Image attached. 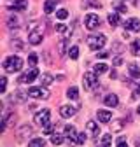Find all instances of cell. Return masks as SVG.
<instances>
[{
    "label": "cell",
    "instance_id": "cell-1",
    "mask_svg": "<svg viewBox=\"0 0 140 147\" xmlns=\"http://www.w3.org/2000/svg\"><path fill=\"white\" fill-rule=\"evenodd\" d=\"M21 67H23V60L20 56H9L4 60V70L7 74H14L18 70H21Z\"/></svg>",
    "mask_w": 140,
    "mask_h": 147
},
{
    "label": "cell",
    "instance_id": "cell-2",
    "mask_svg": "<svg viewBox=\"0 0 140 147\" xmlns=\"http://www.w3.org/2000/svg\"><path fill=\"white\" fill-rule=\"evenodd\" d=\"M105 42H107V39H105L103 33H96V35H90L88 37V46H90V49L93 51H98L105 46Z\"/></svg>",
    "mask_w": 140,
    "mask_h": 147
},
{
    "label": "cell",
    "instance_id": "cell-3",
    "mask_svg": "<svg viewBox=\"0 0 140 147\" xmlns=\"http://www.w3.org/2000/svg\"><path fill=\"white\" fill-rule=\"evenodd\" d=\"M42 39H44L42 28H39V26H33V28H30V30H28V42H30L32 46H37V44H40V42H42Z\"/></svg>",
    "mask_w": 140,
    "mask_h": 147
},
{
    "label": "cell",
    "instance_id": "cell-4",
    "mask_svg": "<svg viewBox=\"0 0 140 147\" xmlns=\"http://www.w3.org/2000/svg\"><path fill=\"white\" fill-rule=\"evenodd\" d=\"M28 95L32 98H37V100H47L49 98V91L44 86H35V88L28 89Z\"/></svg>",
    "mask_w": 140,
    "mask_h": 147
},
{
    "label": "cell",
    "instance_id": "cell-5",
    "mask_svg": "<svg viewBox=\"0 0 140 147\" xmlns=\"http://www.w3.org/2000/svg\"><path fill=\"white\" fill-rule=\"evenodd\" d=\"M98 74L96 72H86L84 77H82V82H84V89H93L98 86V79H96Z\"/></svg>",
    "mask_w": 140,
    "mask_h": 147
},
{
    "label": "cell",
    "instance_id": "cell-6",
    "mask_svg": "<svg viewBox=\"0 0 140 147\" xmlns=\"http://www.w3.org/2000/svg\"><path fill=\"white\" fill-rule=\"evenodd\" d=\"M49 117H51L49 109H42L33 116V123L39 124V126H46V124H49Z\"/></svg>",
    "mask_w": 140,
    "mask_h": 147
},
{
    "label": "cell",
    "instance_id": "cell-7",
    "mask_svg": "<svg viewBox=\"0 0 140 147\" xmlns=\"http://www.w3.org/2000/svg\"><path fill=\"white\" fill-rule=\"evenodd\" d=\"M35 77H39V70L37 68H32V70L21 74L20 79H18V82H20V84H30V82H33Z\"/></svg>",
    "mask_w": 140,
    "mask_h": 147
},
{
    "label": "cell",
    "instance_id": "cell-8",
    "mask_svg": "<svg viewBox=\"0 0 140 147\" xmlns=\"http://www.w3.org/2000/svg\"><path fill=\"white\" fill-rule=\"evenodd\" d=\"M84 25H86L88 30L98 28V26H100V18H98V14H88V16L84 18Z\"/></svg>",
    "mask_w": 140,
    "mask_h": 147
},
{
    "label": "cell",
    "instance_id": "cell-9",
    "mask_svg": "<svg viewBox=\"0 0 140 147\" xmlns=\"http://www.w3.org/2000/svg\"><path fill=\"white\" fill-rule=\"evenodd\" d=\"M32 133H33V128L30 124H23V126H20V130H18V138L28 140V137H32Z\"/></svg>",
    "mask_w": 140,
    "mask_h": 147
},
{
    "label": "cell",
    "instance_id": "cell-10",
    "mask_svg": "<svg viewBox=\"0 0 140 147\" xmlns=\"http://www.w3.org/2000/svg\"><path fill=\"white\" fill-rule=\"evenodd\" d=\"M26 5H28L26 0H12V2L7 4V7H9L11 11H25Z\"/></svg>",
    "mask_w": 140,
    "mask_h": 147
},
{
    "label": "cell",
    "instance_id": "cell-11",
    "mask_svg": "<svg viewBox=\"0 0 140 147\" xmlns=\"http://www.w3.org/2000/svg\"><path fill=\"white\" fill-rule=\"evenodd\" d=\"M125 28H128L130 32H140V20L138 18H131V20L125 21Z\"/></svg>",
    "mask_w": 140,
    "mask_h": 147
},
{
    "label": "cell",
    "instance_id": "cell-12",
    "mask_svg": "<svg viewBox=\"0 0 140 147\" xmlns=\"http://www.w3.org/2000/svg\"><path fill=\"white\" fill-rule=\"evenodd\" d=\"M74 114H75V109H74V107H70V105H63V107H60V116H61L63 119L72 117Z\"/></svg>",
    "mask_w": 140,
    "mask_h": 147
},
{
    "label": "cell",
    "instance_id": "cell-13",
    "mask_svg": "<svg viewBox=\"0 0 140 147\" xmlns=\"http://www.w3.org/2000/svg\"><path fill=\"white\" fill-rule=\"evenodd\" d=\"M96 116H98L100 123H109L112 119V112H109V110H105V109H100L98 112H96Z\"/></svg>",
    "mask_w": 140,
    "mask_h": 147
},
{
    "label": "cell",
    "instance_id": "cell-14",
    "mask_svg": "<svg viewBox=\"0 0 140 147\" xmlns=\"http://www.w3.org/2000/svg\"><path fill=\"white\" fill-rule=\"evenodd\" d=\"M86 128H88V130H90V133L96 138L98 135H100V126L95 123V121H88V124H86Z\"/></svg>",
    "mask_w": 140,
    "mask_h": 147
},
{
    "label": "cell",
    "instance_id": "cell-15",
    "mask_svg": "<svg viewBox=\"0 0 140 147\" xmlns=\"http://www.w3.org/2000/svg\"><path fill=\"white\" fill-rule=\"evenodd\" d=\"M103 103L107 105V107H117V103H119V98L112 93V95H107L103 98Z\"/></svg>",
    "mask_w": 140,
    "mask_h": 147
},
{
    "label": "cell",
    "instance_id": "cell-16",
    "mask_svg": "<svg viewBox=\"0 0 140 147\" xmlns=\"http://www.w3.org/2000/svg\"><path fill=\"white\" fill-rule=\"evenodd\" d=\"M25 96H30V95H28V93H23V91H16V93L11 95V102L21 103V102H25Z\"/></svg>",
    "mask_w": 140,
    "mask_h": 147
},
{
    "label": "cell",
    "instance_id": "cell-17",
    "mask_svg": "<svg viewBox=\"0 0 140 147\" xmlns=\"http://www.w3.org/2000/svg\"><path fill=\"white\" fill-rule=\"evenodd\" d=\"M58 2H61V0H46V4H44V12H46V14H51L52 11H55V7H56Z\"/></svg>",
    "mask_w": 140,
    "mask_h": 147
},
{
    "label": "cell",
    "instance_id": "cell-18",
    "mask_svg": "<svg viewBox=\"0 0 140 147\" xmlns=\"http://www.w3.org/2000/svg\"><path fill=\"white\" fill-rule=\"evenodd\" d=\"M128 72H130V76L133 79H140V68H138L137 63H130L128 65Z\"/></svg>",
    "mask_w": 140,
    "mask_h": 147
},
{
    "label": "cell",
    "instance_id": "cell-19",
    "mask_svg": "<svg viewBox=\"0 0 140 147\" xmlns=\"http://www.w3.org/2000/svg\"><path fill=\"white\" fill-rule=\"evenodd\" d=\"M67 96H68L70 100H79V89H77L75 86L68 88V89H67Z\"/></svg>",
    "mask_w": 140,
    "mask_h": 147
},
{
    "label": "cell",
    "instance_id": "cell-20",
    "mask_svg": "<svg viewBox=\"0 0 140 147\" xmlns=\"http://www.w3.org/2000/svg\"><path fill=\"white\" fill-rule=\"evenodd\" d=\"M18 25H20V21H18V16H16V14H11V16L7 18V26L12 28V30H16Z\"/></svg>",
    "mask_w": 140,
    "mask_h": 147
},
{
    "label": "cell",
    "instance_id": "cell-21",
    "mask_svg": "<svg viewBox=\"0 0 140 147\" xmlns=\"http://www.w3.org/2000/svg\"><path fill=\"white\" fill-rule=\"evenodd\" d=\"M56 32H58V33H61V35H65V37H68L70 33H72V28H68L67 25H63V23H61V25H56Z\"/></svg>",
    "mask_w": 140,
    "mask_h": 147
},
{
    "label": "cell",
    "instance_id": "cell-22",
    "mask_svg": "<svg viewBox=\"0 0 140 147\" xmlns=\"http://www.w3.org/2000/svg\"><path fill=\"white\" fill-rule=\"evenodd\" d=\"M107 20H109V25L114 28V26H117V25H119V14H117V12H110Z\"/></svg>",
    "mask_w": 140,
    "mask_h": 147
},
{
    "label": "cell",
    "instance_id": "cell-23",
    "mask_svg": "<svg viewBox=\"0 0 140 147\" xmlns=\"http://www.w3.org/2000/svg\"><path fill=\"white\" fill-rule=\"evenodd\" d=\"M107 70H109V67L105 65V63H96V65L93 67V72H96L98 76H100V74H105Z\"/></svg>",
    "mask_w": 140,
    "mask_h": 147
},
{
    "label": "cell",
    "instance_id": "cell-24",
    "mask_svg": "<svg viewBox=\"0 0 140 147\" xmlns=\"http://www.w3.org/2000/svg\"><path fill=\"white\" fill-rule=\"evenodd\" d=\"M52 81H55V77L49 76V74H44V76H40V84H42V86H47V84H51Z\"/></svg>",
    "mask_w": 140,
    "mask_h": 147
},
{
    "label": "cell",
    "instance_id": "cell-25",
    "mask_svg": "<svg viewBox=\"0 0 140 147\" xmlns=\"http://www.w3.org/2000/svg\"><path fill=\"white\" fill-rule=\"evenodd\" d=\"M131 51L135 56H140V40H133L131 42Z\"/></svg>",
    "mask_w": 140,
    "mask_h": 147
},
{
    "label": "cell",
    "instance_id": "cell-26",
    "mask_svg": "<svg viewBox=\"0 0 140 147\" xmlns=\"http://www.w3.org/2000/svg\"><path fill=\"white\" fill-rule=\"evenodd\" d=\"M12 47H14L16 51H21V49H25V44H23L21 39H14V40H12Z\"/></svg>",
    "mask_w": 140,
    "mask_h": 147
},
{
    "label": "cell",
    "instance_id": "cell-27",
    "mask_svg": "<svg viewBox=\"0 0 140 147\" xmlns=\"http://www.w3.org/2000/svg\"><path fill=\"white\" fill-rule=\"evenodd\" d=\"M110 130H112V131H116V133H117V131H121V130H122V121H121V119L114 121V123H112V126H110Z\"/></svg>",
    "mask_w": 140,
    "mask_h": 147
},
{
    "label": "cell",
    "instance_id": "cell-28",
    "mask_svg": "<svg viewBox=\"0 0 140 147\" xmlns=\"http://www.w3.org/2000/svg\"><path fill=\"white\" fill-rule=\"evenodd\" d=\"M68 56L72 58V60H77V58H79V47H77V46L70 47V51H68Z\"/></svg>",
    "mask_w": 140,
    "mask_h": 147
},
{
    "label": "cell",
    "instance_id": "cell-29",
    "mask_svg": "<svg viewBox=\"0 0 140 147\" xmlns=\"http://www.w3.org/2000/svg\"><path fill=\"white\" fill-rule=\"evenodd\" d=\"M51 142L55 144V145H60V144H63V137H61L60 133H52V137H51Z\"/></svg>",
    "mask_w": 140,
    "mask_h": 147
},
{
    "label": "cell",
    "instance_id": "cell-30",
    "mask_svg": "<svg viewBox=\"0 0 140 147\" xmlns=\"http://www.w3.org/2000/svg\"><path fill=\"white\" fill-rule=\"evenodd\" d=\"M67 42H68L67 39H61V40H60V44H58V53L61 54V56L65 54V49H67Z\"/></svg>",
    "mask_w": 140,
    "mask_h": 147
},
{
    "label": "cell",
    "instance_id": "cell-31",
    "mask_svg": "<svg viewBox=\"0 0 140 147\" xmlns=\"http://www.w3.org/2000/svg\"><path fill=\"white\" fill-rule=\"evenodd\" d=\"M28 147H44V140L42 138H35L28 144Z\"/></svg>",
    "mask_w": 140,
    "mask_h": 147
},
{
    "label": "cell",
    "instance_id": "cell-32",
    "mask_svg": "<svg viewBox=\"0 0 140 147\" xmlns=\"http://www.w3.org/2000/svg\"><path fill=\"white\" fill-rule=\"evenodd\" d=\"M110 140H112L110 135H103L102 137V147H110Z\"/></svg>",
    "mask_w": 140,
    "mask_h": 147
},
{
    "label": "cell",
    "instance_id": "cell-33",
    "mask_svg": "<svg viewBox=\"0 0 140 147\" xmlns=\"http://www.w3.org/2000/svg\"><path fill=\"white\" fill-rule=\"evenodd\" d=\"M56 18H58V20H67V18H68V11L67 9H60L56 12Z\"/></svg>",
    "mask_w": 140,
    "mask_h": 147
},
{
    "label": "cell",
    "instance_id": "cell-34",
    "mask_svg": "<svg viewBox=\"0 0 140 147\" xmlns=\"http://www.w3.org/2000/svg\"><path fill=\"white\" fill-rule=\"evenodd\" d=\"M28 61H30V65H37V61H39V58H37V54H35V53H30L28 54Z\"/></svg>",
    "mask_w": 140,
    "mask_h": 147
},
{
    "label": "cell",
    "instance_id": "cell-35",
    "mask_svg": "<svg viewBox=\"0 0 140 147\" xmlns=\"http://www.w3.org/2000/svg\"><path fill=\"white\" fill-rule=\"evenodd\" d=\"M74 133H75V128L70 126V124H67V126H65V135H67V137H72Z\"/></svg>",
    "mask_w": 140,
    "mask_h": 147
},
{
    "label": "cell",
    "instance_id": "cell-36",
    "mask_svg": "<svg viewBox=\"0 0 140 147\" xmlns=\"http://www.w3.org/2000/svg\"><path fill=\"white\" fill-rule=\"evenodd\" d=\"M0 82H2V84H0V91H2V93H5V88H7V77L4 76L2 79H0Z\"/></svg>",
    "mask_w": 140,
    "mask_h": 147
},
{
    "label": "cell",
    "instance_id": "cell-37",
    "mask_svg": "<svg viewBox=\"0 0 140 147\" xmlns=\"http://www.w3.org/2000/svg\"><path fill=\"white\" fill-rule=\"evenodd\" d=\"M138 96H140V84L135 88V91L131 93V100H138Z\"/></svg>",
    "mask_w": 140,
    "mask_h": 147
},
{
    "label": "cell",
    "instance_id": "cell-38",
    "mask_svg": "<svg viewBox=\"0 0 140 147\" xmlns=\"http://www.w3.org/2000/svg\"><path fill=\"white\" fill-rule=\"evenodd\" d=\"M84 4H86V5H91V7H98V9L102 7V4H100V2H95V0H86Z\"/></svg>",
    "mask_w": 140,
    "mask_h": 147
},
{
    "label": "cell",
    "instance_id": "cell-39",
    "mask_svg": "<svg viewBox=\"0 0 140 147\" xmlns=\"http://www.w3.org/2000/svg\"><path fill=\"white\" fill-rule=\"evenodd\" d=\"M52 130H55V124H46V128H44V133H52Z\"/></svg>",
    "mask_w": 140,
    "mask_h": 147
},
{
    "label": "cell",
    "instance_id": "cell-40",
    "mask_svg": "<svg viewBox=\"0 0 140 147\" xmlns=\"http://www.w3.org/2000/svg\"><path fill=\"white\" fill-rule=\"evenodd\" d=\"M84 142H86V135H84V133H79V135H77V144L81 145V144H84Z\"/></svg>",
    "mask_w": 140,
    "mask_h": 147
},
{
    "label": "cell",
    "instance_id": "cell-41",
    "mask_svg": "<svg viewBox=\"0 0 140 147\" xmlns=\"http://www.w3.org/2000/svg\"><path fill=\"white\" fill-rule=\"evenodd\" d=\"M117 147H128L126 138H117Z\"/></svg>",
    "mask_w": 140,
    "mask_h": 147
},
{
    "label": "cell",
    "instance_id": "cell-42",
    "mask_svg": "<svg viewBox=\"0 0 140 147\" xmlns=\"http://www.w3.org/2000/svg\"><path fill=\"white\" fill-rule=\"evenodd\" d=\"M116 9H117L119 12H126V5H125V4H121V5H117Z\"/></svg>",
    "mask_w": 140,
    "mask_h": 147
},
{
    "label": "cell",
    "instance_id": "cell-43",
    "mask_svg": "<svg viewBox=\"0 0 140 147\" xmlns=\"http://www.w3.org/2000/svg\"><path fill=\"white\" fill-rule=\"evenodd\" d=\"M109 56H110L109 53H100V54H98V58H102V60H103V58H109Z\"/></svg>",
    "mask_w": 140,
    "mask_h": 147
},
{
    "label": "cell",
    "instance_id": "cell-44",
    "mask_svg": "<svg viewBox=\"0 0 140 147\" xmlns=\"http://www.w3.org/2000/svg\"><path fill=\"white\" fill-rule=\"evenodd\" d=\"M121 63H122V58H116V60H114V65H116V67L121 65Z\"/></svg>",
    "mask_w": 140,
    "mask_h": 147
},
{
    "label": "cell",
    "instance_id": "cell-45",
    "mask_svg": "<svg viewBox=\"0 0 140 147\" xmlns=\"http://www.w3.org/2000/svg\"><path fill=\"white\" fill-rule=\"evenodd\" d=\"M133 5L135 7H140V0H133Z\"/></svg>",
    "mask_w": 140,
    "mask_h": 147
},
{
    "label": "cell",
    "instance_id": "cell-46",
    "mask_svg": "<svg viewBox=\"0 0 140 147\" xmlns=\"http://www.w3.org/2000/svg\"><path fill=\"white\" fill-rule=\"evenodd\" d=\"M135 147H140V138H138V140L135 142Z\"/></svg>",
    "mask_w": 140,
    "mask_h": 147
},
{
    "label": "cell",
    "instance_id": "cell-47",
    "mask_svg": "<svg viewBox=\"0 0 140 147\" xmlns=\"http://www.w3.org/2000/svg\"><path fill=\"white\" fill-rule=\"evenodd\" d=\"M137 114H138V116H140V105H138V109H137Z\"/></svg>",
    "mask_w": 140,
    "mask_h": 147
}]
</instances>
